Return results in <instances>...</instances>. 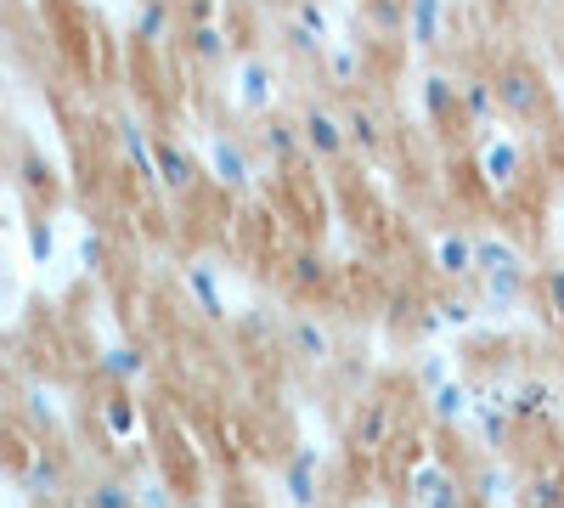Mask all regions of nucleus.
<instances>
[{
	"instance_id": "obj_8",
	"label": "nucleus",
	"mask_w": 564,
	"mask_h": 508,
	"mask_svg": "<svg viewBox=\"0 0 564 508\" xmlns=\"http://www.w3.org/2000/svg\"><path fill=\"white\" fill-rule=\"evenodd\" d=\"M119 142H124V153L135 159L141 175H159V142H148V125L124 114V119H119Z\"/></svg>"
},
{
	"instance_id": "obj_22",
	"label": "nucleus",
	"mask_w": 564,
	"mask_h": 508,
	"mask_svg": "<svg viewBox=\"0 0 564 508\" xmlns=\"http://www.w3.org/2000/svg\"><path fill=\"white\" fill-rule=\"evenodd\" d=\"M108 424H113L119 435H130V430H135V407H130L124 396H113V401H108Z\"/></svg>"
},
{
	"instance_id": "obj_21",
	"label": "nucleus",
	"mask_w": 564,
	"mask_h": 508,
	"mask_svg": "<svg viewBox=\"0 0 564 508\" xmlns=\"http://www.w3.org/2000/svg\"><path fill=\"white\" fill-rule=\"evenodd\" d=\"M356 52H327V74H334V85H356Z\"/></svg>"
},
{
	"instance_id": "obj_7",
	"label": "nucleus",
	"mask_w": 564,
	"mask_h": 508,
	"mask_svg": "<svg viewBox=\"0 0 564 508\" xmlns=\"http://www.w3.org/2000/svg\"><path fill=\"white\" fill-rule=\"evenodd\" d=\"M345 130H350V148H361V153L384 148V119H379V108H367V102H356L345 114Z\"/></svg>"
},
{
	"instance_id": "obj_15",
	"label": "nucleus",
	"mask_w": 564,
	"mask_h": 508,
	"mask_svg": "<svg viewBox=\"0 0 564 508\" xmlns=\"http://www.w3.org/2000/svg\"><path fill=\"white\" fill-rule=\"evenodd\" d=\"M384 435H390V412H384L379 401H372V407L361 412V419H356V441H361V446L372 452V446H379Z\"/></svg>"
},
{
	"instance_id": "obj_14",
	"label": "nucleus",
	"mask_w": 564,
	"mask_h": 508,
	"mask_svg": "<svg viewBox=\"0 0 564 508\" xmlns=\"http://www.w3.org/2000/svg\"><path fill=\"white\" fill-rule=\"evenodd\" d=\"M513 175H520V148H513V142H497V148H486V181L508 187Z\"/></svg>"
},
{
	"instance_id": "obj_17",
	"label": "nucleus",
	"mask_w": 564,
	"mask_h": 508,
	"mask_svg": "<svg viewBox=\"0 0 564 508\" xmlns=\"http://www.w3.org/2000/svg\"><path fill=\"white\" fill-rule=\"evenodd\" d=\"M265 97H271V68L254 57V63H243V102L249 108H265Z\"/></svg>"
},
{
	"instance_id": "obj_3",
	"label": "nucleus",
	"mask_w": 564,
	"mask_h": 508,
	"mask_svg": "<svg viewBox=\"0 0 564 508\" xmlns=\"http://www.w3.org/2000/svg\"><path fill=\"white\" fill-rule=\"evenodd\" d=\"M406 40L435 52L446 40V0H406Z\"/></svg>"
},
{
	"instance_id": "obj_4",
	"label": "nucleus",
	"mask_w": 564,
	"mask_h": 508,
	"mask_svg": "<svg viewBox=\"0 0 564 508\" xmlns=\"http://www.w3.org/2000/svg\"><path fill=\"white\" fill-rule=\"evenodd\" d=\"M175 29V12H170V0H141L135 18H130V40L135 45H164Z\"/></svg>"
},
{
	"instance_id": "obj_13",
	"label": "nucleus",
	"mask_w": 564,
	"mask_h": 508,
	"mask_svg": "<svg viewBox=\"0 0 564 508\" xmlns=\"http://www.w3.org/2000/svg\"><path fill=\"white\" fill-rule=\"evenodd\" d=\"M379 34H406V0H361Z\"/></svg>"
},
{
	"instance_id": "obj_1",
	"label": "nucleus",
	"mask_w": 564,
	"mask_h": 508,
	"mask_svg": "<svg viewBox=\"0 0 564 508\" xmlns=\"http://www.w3.org/2000/svg\"><path fill=\"white\" fill-rule=\"evenodd\" d=\"M491 79H497V102H502V114H513V119H536V114H547V85H542V74H536L531 63H502Z\"/></svg>"
},
{
	"instance_id": "obj_12",
	"label": "nucleus",
	"mask_w": 564,
	"mask_h": 508,
	"mask_svg": "<svg viewBox=\"0 0 564 508\" xmlns=\"http://www.w3.org/2000/svg\"><path fill=\"white\" fill-rule=\"evenodd\" d=\"M159 181L164 187H186L193 181V159H186L181 142H159Z\"/></svg>"
},
{
	"instance_id": "obj_11",
	"label": "nucleus",
	"mask_w": 564,
	"mask_h": 508,
	"mask_svg": "<svg viewBox=\"0 0 564 508\" xmlns=\"http://www.w3.org/2000/svg\"><path fill=\"white\" fill-rule=\"evenodd\" d=\"M215 170H220L226 187H243V181H249V153H243V142L220 136V142H215Z\"/></svg>"
},
{
	"instance_id": "obj_5",
	"label": "nucleus",
	"mask_w": 564,
	"mask_h": 508,
	"mask_svg": "<svg viewBox=\"0 0 564 508\" xmlns=\"http://www.w3.org/2000/svg\"><path fill=\"white\" fill-rule=\"evenodd\" d=\"M260 142H265V153H271L276 164H294V159H300V148H305V130H300V119L271 114V119L260 125Z\"/></svg>"
},
{
	"instance_id": "obj_16",
	"label": "nucleus",
	"mask_w": 564,
	"mask_h": 508,
	"mask_svg": "<svg viewBox=\"0 0 564 508\" xmlns=\"http://www.w3.org/2000/svg\"><path fill=\"white\" fill-rule=\"evenodd\" d=\"M282 40H289V52H294V57H327V40L311 34V29H300L294 18L282 23Z\"/></svg>"
},
{
	"instance_id": "obj_6",
	"label": "nucleus",
	"mask_w": 564,
	"mask_h": 508,
	"mask_svg": "<svg viewBox=\"0 0 564 508\" xmlns=\"http://www.w3.org/2000/svg\"><path fill=\"white\" fill-rule=\"evenodd\" d=\"M181 52L193 57V63H226V29H220V23L181 29Z\"/></svg>"
},
{
	"instance_id": "obj_25",
	"label": "nucleus",
	"mask_w": 564,
	"mask_h": 508,
	"mask_svg": "<svg viewBox=\"0 0 564 508\" xmlns=\"http://www.w3.org/2000/svg\"><path fill=\"white\" fill-rule=\"evenodd\" d=\"M108 374H124V379H130V374H141V356H130V350H113V356H108Z\"/></svg>"
},
{
	"instance_id": "obj_19",
	"label": "nucleus",
	"mask_w": 564,
	"mask_h": 508,
	"mask_svg": "<svg viewBox=\"0 0 564 508\" xmlns=\"http://www.w3.org/2000/svg\"><path fill=\"white\" fill-rule=\"evenodd\" d=\"M294 23L300 29H311V34H322L327 40V12L316 7V0H294Z\"/></svg>"
},
{
	"instance_id": "obj_20",
	"label": "nucleus",
	"mask_w": 564,
	"mask_h": 508,
	"mask_svg": "<svg viewBox=\"0 0 564 508\" xmlns=\"http://www.w3.org/2000/svg\"><path fill=\"white\" fill-rule=\"evenodd\" d=\"M90 508H130V491L119 480H102V486H90Z\"/></svg>"
},
{
	"instance_id": "obj_24",
	"label": "nucleus",
	"mask_w": 564,
	"mask_h": 508,
	"mask_svg": "<svg viewBox=\"0 0 564 508\" xmlns=\"http://www.w3.org/2000/svg\"><path fill=\"white\" fill-rule=\"evenodd\" d=\"M198 23H215V0H186V29Z\"/></svg>"
},
{
	"instance_id": "obj_2",
	"label": "nucleus",
	"mask_w": 564,
	"mask_h": 508,
	"mask_svg": "<svg viewBox=\"0 0 564 508\" xmlns=\"http://www.w3.org/2000/svg\"><path fill=\"white\" fill-rule=\"evenodd\" d=\"M300 130H305V148H311L316 159H339V153L350 148L345 119H339V114H327L322 102H311V108L300 114Z\"/></svg>"
},
{
	"instance_id": "obj_10",
	"label": "nucleus",
	"mask_w": 564,
	"mask_h": 508,
	"mask_svg": "<svg viewBox=\"0 0 564 508\" xmlns=\"http://www.w3.org/2000/svg\"><path fill=\"white\" fill-rule=\"evenodd\" d=\"M502 102H497V79H463V119H475V125H486L491 114H497Z\"/></svg>"
},
{
	"instance_id": "obj_18",
	"label": "nucleus",
	"mask_w": 564,
	"mask_h": 508,
	"mask_svg": "<svg viewBox=\"0 0 564 508\" xmlns=\"http://www.w3.org/2000/svg\"><path fill=\"white\" fill-rule=\"evenodd\" d=\"M294 350L300 356H327V334L316 328V322H294Z\"/></svg>"
},
{
	"instance_id": "obj_9",
	"label": "nucleus",
	"mask_w": 564,
	"mask_h": 508,
	"mask_svg": "<svg viewBox=\"0 0 564 508\" xmlns=\"http://www.w3.org/2000/svg\"><path fill=\"white\" fill-rule=\"evenodd\" d=\"M423 108L430 119H446L452 108H463V85H452V74H423Z\"/></svg>"
},
{
	"instance_id": "obj_23",
	"label": "nucleus",
	"mask_w": 564,
	"mask_h": 508,
	"mask_svg": "<svg viewBox=\"0 0 564 508\" xmlns=\"http://www.w3.org/2000/svg\"><path fill=\"white\" fill-rule=\"evenodd\" d=\"M542 294H547V305H553V316H558V322H564V266H558V271H547V277H542Z\"/></svg>"
}]
</instances>
